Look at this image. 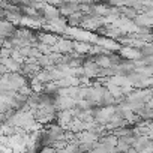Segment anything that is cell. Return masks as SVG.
Instances as JSON below:
<instances>
[{"label": "cell", "instance_id": "6da1fadb", "mask_svg": "<svg viewBox=\"0 0 153 153\" xmlns=\"http://www.w3.org/2000/svg\"><path fill=\"white\" fill-rule=\"evenodd\" d=\"M2 81H5L6 84H8V87L11 89V90H20L21 87H24V86H29V78H26V76L21 74V72H6V74H3L2 75V78H0Z\"/></svg>", "mask_w": 153, "mask_h": 153}, {"label": "cell", "instance_id": "7a4b0ae2", "mask_svg": "<svg viewBox=\"0 0 153 153\" xmlns=\"http://www.w3.org/2000/svg\"><path fill=\"white\" fill-rule=\"evenodd\" d=\"M81 68H83V75L87 76V78H96V76H99L101 66L98 63H95L92 59H86L83 62Z\"/></svg>", "mask_w": 153, "mask_h": 153}, {"label": "cell", "instance_id": "3957f363", "mask_svg": "<svg viewBox=\"0 0 153 153\" xmlns=\"http://www.w3.org/2000/svg\"><path fill=\"white\" fill-rule=\"evenodd\" d=\"M75 99H72V98H69V96H65V95H56L54 96V108H56V111H60V110H71V108H74V105H75Z\"/></svg>", "mask_w": 153, "mask_h": 153}, {"label": "cell", "instance_id": "277c9868", "mask_svg": "<svg viewBox=\"0 0 153 153\" xmlns=\"http://www.w3.org/2000/svg\"><path fill=\"white\" fill-rule=\"evenodd\" d=\"M0 65H3L6 68V71H9V72H20V68H21V62L14 59L11 54L0 56Z\"/></svg>", "mask_w": 153, "mask_h": 153}, {"label": "cell", "instance_id": "5b68a950", "mask_svg": "<svg viewBox=\"0 0 153 153\" xmlns=\"http://www.w3.org/2000/svg\"><path fill=\"white\" fill-rule=\"evenodd\" d=\"M15 24H12L8 20H0V38L2 39H9L11 36H14L15 33Z\"/></svg>", "mask_w": 153, "mask_h": 153}, {"label": "cell", "instance_id": "8992f818", "mask_svg": "<svg viewBox=\"0 0 153 153\" xmlns=\"http://www.w3.org/2000/svg\"><path fill=\"white\" fill-rule=\"evenodd\" d=\"M120 56L123 59H128V60H135V59H140L141 57V53H140V48L126 45V47H122L120 48Z\"/></svg>", "mask_w": 153, "mask_h": 153}, {"label": "cell", "instance_id": "52a82bcc", "mask_svg": "<svg viewBox=\"0 0 153 153\" xmlns=\"http://www.w3.org/2000/svg\"><path fill=\"white\" fill-rule=\"evenodd\" d=\"M51 51H57V53H69L72 51V41L68 39H57V42L54 45H51Z\"/></svg>", "mask_w": 153, "mask_h": 153}, {"label": "cell", "instance_id": "ba28073f", "mask_svg": "<svg viewBox=\"0 0 153 153\" xmlns=\"http://www.w3.org/2000/svg\"><path fill=\"white\" fill-rule=\"evenodd\" d=\"M56 117L59 120V123L62 126H68L71 125V122L74 120V116H72V108L71 110H60L56 113Z\"/></svg>", "mask_w": 153, "mask_h": 153}, {"label": "cell", "instance_id": "9c48e42d", "mask_svg": "<svg viewBox=\"0 0 153 153\" xmlns=\"http://www.w3.org/2000/svg\"><path fill=\"white\" fill-rule=\"evenodd\" d=\"M119 9H120V17H123L126 20H131V21L138 15V11L132 6H119Z\"/></svg>", "mask_w": 153, "mask_h": 153}, {"label": "cell", "instance_id": "30bf717a", "mask_svg": "<svg viewBox=\"0 0 153 153\" xmlns=\"http://www.w3.org/2000/svg\"><path fill=\"white\" fill-rule=\"evenodd\" d=\"M90 47H92V45H89V44H86V42H80V41L72 42V50L76 51V53H80V54H89Z\"/></svg>", "mask_w": 153, "mask_h": 153}, {"label": "cell", "instance_id": "8fae6325", "mask_svg": "<svg viewBox=\"0 0 153 153\" xmlns=\"http://www.w3.org/2000/svg\"><path fill=\"white\" fill-rule=\"evenodd\" d=\"M98 141L102 143V144H105V146H116L117 144V137L114 134H110V135H104L102 134Z\"/></svg>", "mask_w": 153, "mask_h": 153}, {"label": "cell", "instance_id": "7c38bea8", "mask_svg": "<svg viewBox=\"0 0 153 153\" xmlns=\"http://www.w3.org/2000/svg\"><path fill=\"white\" fill-rule=\"evenodd\" d=\"M38 41H41L44 44H48L51 47V45H54L57 42V38L53 36V35H50V33H39L38 35Z\"/></svg>", "mask_w": 153, "mask_h": 153}, {"label": "cell", "instance_id": "4fadbf2b", "mask_svg": "<svg viewBox=\"0 0 153 153\" xmlns=\"http://www.w3.org/2000/svg\"><path fill=\"white\" fill-rule=\"evenodd\" d=\"M140 53H141V56H152L153 54V45L150 42H144L140 47Z\"/></svg>", "mask_w": 153, "mask_h": 153}, {"label": "cell", "instance_id": "5bb4252c", "mask_svg": "<svg viewBox=\"0 0 153 153\" xmlns=\"http://www.w3.org/2000/svg\"><path fill=\"white\" fill-rule=\"evenodd\" d=\"M6 72H8V71H6V68H5L3 65H0V78H2V75H3V74H6Z\"/></svg>", "mask_w": 153, "mask_h": 153}, {"label": "cell", "instance_id": "9a60e30c", "mask_svg": "<svg viewBox=\"0 0 153 153\" xmlns=\"http://www.w3.org/2000/svg\"><path fill=\"white\" fill-rule=\"evenodd\" d=\"M6 3H8V0H0V9H2Z\"/></svg>", "mask_w": 153, "mask_h": 153}]
</instances>
